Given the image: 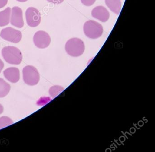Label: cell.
Wrapping results in <instances>:
<instances>
[{"instance_id":"1","label":"cell","mask_w":155,"mask_h":152,"mask_svg":"<svg viewBox=\"0 0 155 152\" xmlns=\"http://www.w3.org/2000/svg\"><path fill=\"white\" fill-rule=\"evenodd\" d=\"M2 57L8 63L19 65L22 60V54L19 49L14 46H6L2 51Z\"/></svg>"},{"instance_id":"2","label":"cell","mask_w":155,"mask_h":152,"mask_svg":"<svg viewBox=\"0 0 155 152\" xmlns=\"http://www.w3.org/2000/svg\"><path fill=\"white\" fill-rule=\"evenodd\" d=\"M85 46L82 40L79 38L70 39L67 42L65 49L67 53L72 57H79L83 54Z\"/></svg>"},{"instance_id":"3","label":"cell","mask_w":155,"mask_h":152,"mask_svg":"<svg viewBox=\"0 0 155 152\" xmlns=\"http://www.w3.org/2000/svg\"><path fill=\"white\" fill-rule=\"evenodd\" d=\"M83 30L87 37L91 39H96L102 35L103 29L100 24L90 20L84 24Z\"/></svg>"},{"instance_id":"4","label":"cell","mask_w":155,"mask_h":152,"mask_svg":"<svg viewBox=\"0 0 155 152\" xmlns=\"http://www.w3.org/2000/svg\"><path fill=\"white\" fill-rule=\"evenodd\" d=\"M23 78L25 83L30 86H34L39 81V73L36 68L28 65L23 68Z\"/></svg>"},{"instance_id":"5","label":"cell","mask_w":155,"mask_h":152,"mask_svg":"<svg viewBox=\"0 0 155 152\" xmlns=\"http://www.w3.org/2000/svg\"><path fill=\"white\" fill-rule=\"evenodd\" d=\"M0 37L8 41L18 43L21 40L22 35L20 31L9 27L2 30L0 33Z\"/></svg>"},{"instance_id":"6","label":"cell","mask_w":155,"mask_h":152,"mask_svg":"<svg viewBox=\"0 0 155 152\" xmlns=\"http://www.w3.org/2000/svg\"><path fill=\"white\" fill-rule=\"evenodd\" d=\"M26 21L29 26L36 27L38 26L41 21V17L39 11L33 7H29L26 11Z\"/></svg>"},{"instance_id":"7","label":"cell","mask_w":155,"mask_h":152,"mask_svg":"<svg viewBox=\"0 0 155 152\" xmlns=\"http://www.w3.org/2000/svg\"><path fill=\"white\" fill-rule=\"evenodd\" d=\"M51 41L49 34L44 31H37L33 36V42L36 47L39 49H45L48 47Z\"/></svg>"},{"instance_id":"8","label":"cell","mask_w":155,"mask_h":152,"mask_svg":"<svg viewBox=\"0 0 155 152\" xmlns=\"http://www.w3.org/2000/svg\"><path fill=\"white\" fill-rule=\"evenodd\" d=\"M10 22L12 25L17 28H21L24 26L23 12L21 8L18 6H14L12 8Z\"/></svg>"},{"instance_id":"9","label":"cell","mask_w":155,"mask_h":152,"mask_svg":"<svg viewBox=\"0 0 155 152\" xmlns=\"http://www.w3.org/2000/svg\"><path fill=\"white\" fill-rule=\"evenodd\" d=\"M91 15L94 18L102 22H107L109 19L110 13L108 10L103 6L95 7L91 11Z\"/></svg>"},{"instance_id":"10","label":"cell","mask_w":155,"mask_h":152,"mask_svg":"<svg viewBox=\"0 0 155 152\" xmlns=\"http://www.w3.org/2000/svg\"><path fill=\"white\" fill-rule=\"evenodd\" d=\"M3 74L5 78L12 83L18 82L20 78L19 70L15 67L6 69L3 71Z\"/></svg>"},{"instance_id":"11","label":"cell","mask_w":155,"mask_h":152,"mask_svg":"<svg viewBox=\"0 0 155 152\" xmlns=\"http://www.w3.org/2000/svg\"><path fill=\"white\" fill-rule=\"evenodd\" d=\"M11 13V9L9 7L0 12V27L6 26L9 24Z\"/></svg>"},{"instance_id":"12","label":"cell","mask_w":155,"mask_h":152,"mask_svg":"<svg viewBox=\"0 0 155 152\" xmlns=\"http://www.w3.org/2000/svg\"><path fill=\"white\" fill-rule=\"evenodd\" d=\"M107 6L114 13L119 14L121 9V2L120 0H105Z\"/></svg>"},{"instance_id":"13","label":"cell","mask_w":155,"mask_h":152,"mask_svg":"<svg viewBox=\"0 0 155 152\" xmlns=\"http://www.w3.org/2000/svg\"><path fill=\"white\" fill-rule=\"evenodd\" d=\"M11 86L4 80L0 78V98L6 97L9 92Z\"/></svg>"},{"instance_id":"14","label":"cell","mask_w":155,"mask_h":152,"mask_svg":"<svg viewBox=\"0 0 155 152\" xmlns=\"http://www.w3.org/2000/svg\"><path fill=\"white\" fill-rule=\"evenodd\" d=\"M11 119L8 117L2 116L0 118V129L4 128L13 124Z\"/></svg>"},{"instance_id":"15","label":"cell","mask_w":155,"mask_h":152,"mask_svg":"<svg viewBox=\"0 0 155 152\" xmlns=\"http://www.w3.org/2000/svg\"><path fill=\"white\" fill-rule=\"evenodd\" d=\"M64 89L59 86H54L50 88L49 94L52 97H55L63 91Z\"/></svg>"},{"instance_id":"16","label":"cell","mask_w":155,"mask_h":152,"mask_svg":"<svg viewBox=\"0 0 155 152\" xmlns=\"http://www.w3.org/2000/svg\"><path fill=\"white\" fill-rule=\"evenodd\" d=\"M96 0H81V3L86 6H91L94 4Z\"/></svg>"},{"instance_id":"17","label":"cell","mask_w":155,"mask_h":152,"mask_svg":"<svg viewBox=\"0 0 155 152\" xmlns=\"http://www.w3.org/2000/svg\"><path fill=\"white\" fill-rule=\"evenodd\" d=\"M8 2V0H0V9L6 6Z\"/></svg>"},{"instance_id":"18","label":"cell","mask_w":155,"mask_h":152,"mask_svg":"<svg viewBox=\"0 0 155 152\" xmlns=\"http://www.w3.org/2000/svg\"><path fill=\"white\" fill-rule=\"evenodd\" d=\"M49 2L52 3L54 4H60L63 2L64 0H47Z\"/></svg>"},{"instance_id":"19","label":"cell","mask_w":155,"mask_h":152,"mask_svg":"<svg viewBox=\"0 0 155 152\" xmlns=\"http://www.w3.org/2000/svg\"><path fill=\"white\" fill-rule=\"evenodd\" d=\"M4 64L2 61L0 59V73L1 72L2 70L4 68Z\"/></svg>"},{"instance_id":"20","label":"cell","mask_w":155,"mask_h":152,"mask_svg":"<svg viewBox=\"0 0 155 152\" xmlns=\"http://www.w3.org/2000/svg\"><path fill=\"white\" fill-rule=\"evenodd\" d=\"M3 111V107L1 104H0V115L2 114Z\"/></svg>"},{"instance_id":"21","label":"cell","mask_w":155,"mask_h":152,"mask_svg":"<svg viewBox=\"0 0 155 152\" xmlns=\"http://www.w3.org/2000/svg\"><path fill=\"white\" fill-rule=\"evenodd\" d=\"M18 2H27L28 0H17Z\"/></svg>"}]
</instances>
